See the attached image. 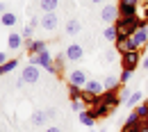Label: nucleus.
<instances>
[{"label":"nucleus","mask_w":148,"mask_h":132,"mask_svg":"<svg viewBox=\"0 0 148 132\" xmlns=\"http://www.w3.org/2000/svg\"><path fill=\"white\" fill-rule=\"evenodd\" d=\"M27 25H30V27H39V18H30Z\"/></svg>","instance_id":"nucleus-35"},{"label":"nucleus","mask_w":148,"mask_h":132,"mask_svg":"<svg viewBox=\"0 0 148 132\" xmlns=\"http://www.w3.org/2000/svg\"><path fill=\"white\" fill-rule=\"evenodd\" d=\"M130 39H132V46H134V50H141V48L148 43V32H146V27H139V30H134Z\"/></svg>","instance_id":"nucleus-9"},{"label":"nucleus","mask_w":148,"mask_h":132,"mask_svg":"<svg viewBox=\"0 0 148 132\" xmlns=\"http://www.w3.org/2000/svg\"><path fill=\"white\" fill-rule=\"evenodd\" d=\"M114 48H116L119 55H125V53H130V50H134L132 39H130V37H119L116 41H114Z\"/></svg>","instance_id":"nucleus-12"},{"label":"nucleus","mask_w":148,"mask_h":132,"mask_svg":"<svg viewBox=\"0 0 148 132\" xmlns=\"http://www.w3.org/2000/svg\"><path fill=\"white\" fill-rule=\"evenodd\" d=\"M71 109L73 112H84V109H89V105H87V100H84V96L82 98H77V100H71Z\"/></svg>","instance_id":"nucleus-22"},{"label":"nucleus","mask_w":148,"mask_h":132,"mask_svg":"<svg viewBox=\"0 0 148 132\" xmlns=\"http://www.w3.org/2000/svg\"><path fill=\"white\" fill-rule=\"evenodd\" d=\"M23 46H25L27 55H39V53L48 50V43H46V41H41V39H25V41H23Z\"/></svg>","instance_id":"nucleus-7"},{"label":"nucleus","mask_w":148,"mask_h":132,"mask_svg":"<svg viewBox=\"0 0 148 132\" xmlns=\"http://www.w3.org/2000/svg\"><path fill=\"white\" fill-rule=\"evenodd\" d=\"M103 87H105V91H107V89H116V91H119L123 84H121V80H119L116 75H107L105 80H103Z\"/></svg>","instance_id":"nucleus-18"},{"label":"nucleus","mask_w":148,"mask_h":132,"mask_svg":"<svg viewBox=\"0 0 148 132\" xmlns=\"http://www.w3.org/2000/svg\"><path fill=\"white\" fill-rule=\"evenodd\" d=\"M18 68V59H7L2 66H0V75H7V73H12V71H16Z\"/></svg>","instance_id":"nucleus-21"},{"label":"nucleus","mask_w":148,"mask_h":132,"mask_svg":"<svg viewBox=\"0 0 148 132\" xmlns=\"http://www.w3.org/2000/svg\"><path fill=\"white\" fill-rule=\"evenodd\" d=\"M139 103H141V94H139V91H132L130 98L125 100V105H128V107H137Z\"/></svg>","instance_id":"nucleus-28"},{"label":"nucleus","mask_w":148,"mask_h":132,"mask_svg":"<svg viewBox=\"0 0 148 132\" xmlns=\"http://www.w3.org/2000/svg\"><path fill=\"white\" fill-rule=\"evenodd\" d=\"M46 132H62L59 125H50V128H46Z\"/></svg>","instance_id":"nucleus-34"},{"label":"nucleus","mask_w":148,"mask_h":132,"mask_svg":"<svg viewBox=\"0 0 148 132\" xmlns=\"http://www.w3.org/2000/svg\"><path fill=\"white\" fill-rule=\"evenodd\" d=\"M39 77H41V68H39V66H34V64H27V66H23L21 80H23L25 84H34V82H39Z\"/></svg>","instance_id":"nucleus-4"},{"label":"nucleus","mask_w":148,"mask_h":132,"mask_svg":"<svg viewBox=\"0 0 148 132\" xmlns=\"http://www.w3.org/2000/svg\"><path fill=\"white\" fill-rule=\"evenodd\" d=\"M69 96H71V100H77V98L84 96V89L77 87V84H69Z\"/></svg>","instance_id":"nucleus-24"},{"label":"nucleus","mask_w":148,"mask_h":132,"mask_svg":"<svg viewBox=\"0 0 148 132\" xmlns=\"http://www.w3.org/2000/svg\"><path fill=\"white\" fill-rule=\"evenodd\" d=\"M80 30H82V25H80V21H77V18H69V21H66V34H69V37L80 34Z\"/></svg>","instance_id":"nucleus-17"},{"label":"nucleus","mask_w":148,"mask_h":132,"mask_svg":"<svg viewBox=\"0 0 148 132\" xmlns=\"http://www.w3.org/2000/svg\"><path fill=\"white\" fill-rule=\"evenodd\" d=\"M116 59H119V53H116V48H112V50H107V53H105V62H107V64L116 62Z\"/></svg>","instance_id":"nucleus-30"},{"label":"nucleus","mask_w":148,"mask_h":132,"mask_svg":"<svg viewBox=\"0 0 148 132\" xmlns=\"http://www.w3.org/2000/svg\"><path fill=\"white\" fill-rule=\"evenodd\" d=\"M77 118H80V123H82V125H87V128H93V125H96V121H98V118L93 116L91 109H84V112H80V114H77Z\"/></svg>","instance_id":"nucleus-16"},{"label":"nucleus","mask_w":148,"mask_h":132,"mask_svg":"<svg viewBox=\"0 0 148 132\" xmlns=\"http://www.w3.org/2000/svg\"><path fill=\"white\" fill-rule=\"evenodd\" d=\"M146 32H148V23H146Z\"/></svg>","instance_id":"nucleus-40"},{"label":"nucleus","mask_w":148,"mask_h":132,"mask_svg":"<svg viewBox=\"0 0 148 132\" xmlns=\"http://www.w3.org/2000/svg\"><path fill=\"white\" fill-rule=\"evenodd\" d=\"M119 91H121V89H119ZM119 91H116V89H107V91H103V94H100V103H105V105H110V107H119V105H121Z\"/></svg>","instance_id":"nucleus-10"},{"label":"nucleus","mask_w":148,"mask_h":132,"mask_svg":"<svg viewBox=\"0 0 148 132\" xmlns=\"http://www.w3.org/2000/svg\"><path fill=\"white\" fill-rule=\"evenodd\" d=\"M93 5H100V2H105V0H91Z\"/></svg>","instance_id":"nucleus-38"},{"label":"nucleus","mask_w":148,"mask_h":132,"mask_svg":"<svg viewBox=\"0 0 148 132\" xmlns=\"http://www.w3.org/2000/svg\"><path fill=\"white\" fill-rule=\"evenodd\" d=\"M130 94H132V91H128V89H123V87H121V91H119V98H121V103H125V100L130 98Z\"/></svg>","instance_id":"nucleus-33"},{"label":"nucleus","mask_w":148,"mask_h":132,"mask_svg":"<svg viewBox=\"0 0 148 132\" xmlns=\"http://www.w3.org/2000/svg\"><path fill=\"white\" fill-rule=\"evenodd\" d=\"M87 82H89V75H87V71H82V68H73V71L69 73V84H77V87L84 89Z\"/></svg>","instance_id":"nucleus-8"},{"label":"nucleus","mask_w":148,"mask_h":132,"mask_svg":"<svg viewBox=\"0 0 148 132\" xmlns=\"http://www.w3.org/2000/svg\"><path fill=\"white\" fill-rule=\"evenodd\" d=\"M116 18H119V5L110 2V5H105V7L100 9V21H103L105 25H114Z\"/></svg>","instance_id":"nucleus-5"},{"label":"nucleus","mask_w":148,"mask_h":132,"mask_svg":"<svg viewBox=\"0 0 148 132\" xmlns=\"http://www.w3.org/2000/svg\"><path fill=\"white\" fill-rule=\"evenodd\" d=\"M39 25H41V30H48V32L57 30V27H59V16H57V12L43 14V16L39 18Z\"/></svg>","instance_id":"nucleus-6"},{"label":"nucleus","mask_w":148,"mask_h":132,"mask_svg":"<svg viewBox=\"0 0 148 132\" xmlns=\"http://www.w3.org/2000/svg\"><path fill=\"white\" fill-rule=\"evenodd\" d=\"M30 64H34V66L48 71V73L59 75V71H57V66H55V59H53V55H50L48 50H43V53H39V55H30Z\"/></svg>","instance_id":"nucleus-1"},{"label":"nucleus","mask_w":148,"mask_h":132,"mask_svg":"<svg viewBox=\"0 0 148 132\" xmlns=\"http://www.w3.org/2000/svg\"><path fill=\"white\" fill-rule=\"evenodd\" d=\"M53 59H55V66H57V71L62 73V71H64V64L69 62V59H66V53H57V55H53Z\"/></svg>","instance_id":"nucleus-25"},{"label":"nucleus","mask_w":148,"mask_h":132,"mask_svg":"<svg viewBox=\"0 0 148 132\" xmlns=\"http://www.w3.org/2000/svg\"><path fill=\"white\" fill-rule=\"evenodd\" d=\"M89 132H98V130H89Z\"/></svg>","instance_id":"nucleus-41"},{"label":"nucleus","mask_w":148,"mask_h":132,"mask_svg":"<svg viewBox=\"0 0 148 132\" xmlns=\"http://www.w3.org/2000/svg\"><path fill=\"white\" fill-rule=\"evenodd\" d=\"M39 7H41L43 14H48V12H57L59 0H39Z\"/></svg>","instance_id":"nucleus-20"},{"label":"nucleus","mask_w":148,"mask_h":132,"mask_svg":"<svg viewBox=\"0 0 148 132\" xmlns=\"http://www.w3.org/2000/svg\"><path fill=\"white\" fill-rule=\"evenodd\" d=\"M119 16L123 18H134L139 16V2H130V0H119Z\"/></svg>","instance_id":"nucleus-2"},{"label":"nucleus","mask_w":148,"mask_h":132,"mask_svg":"<svg viewBox=\"0 0 148 132\" xmlns=\"http://www.w3.org/2000/svg\"><path fill=\"white\" fill-rule=\"evenodd\" d=\"M116 39H119L116 27H114V25H107V27H105V41H112V43H114Z\"/></svg>","instance_id":"nucleus-27"},{"label":"nucleus","mask_w":148,"mask_h":132,"mask_svg":"<svg viewBox=\"0 0 148 132\" xmlns=\"http://www.w3.org/2000/svg\"><path fill=\"white\" fill-rule=\"evenodd\" d=\"M84 91L91 96H100L105 91V87H103V82H98V80H89L87 84H84Z\"/></svg>","instance_id":"nucleus-14"},{"label":"nucleus","mask_w":148,"mask_h":132,"mask_svg":"<svg viewBox=\"0 0 148 132\" xmlns=\"http://www.w3.org/2000/svg\"><path fill=\"white\" fill-rule=\"evenodd\" d=\"M53 116H55V109H46V112L39 109V112L32 114V123H34V125H43V123H46L48 118H53Z\"/></svg>","instance_id":"nucleus-13"},{"label":"nucleus","mask_w":148,"mask_h":132,"mask_svg":"<svg viewBox=\"0 0 148 132\" xmlns=\"http://www.w3.org/2000/svg\"><path fill=\"white\" fill-rule=\"evenodd\" d=\"M139 121H141V118H139V116H137V112L132 109V112L128 114V118H125V125H123V128H134Z\"/></svg>","instance_id":"nucleus-29"},{"label":"nucleus","mask_w":148,"mask_h":132,"mask_svg":"<svg viewBox=\"0 0 148 132\" xmlns=\"http://www.w3.org/2000/svg\"><path fill=\"white\" fill-rule=\"evenodd\" d=\"M141 66H144V68L148 71V55H144V59H141Z\"/></svg>","instance_id":"nucleus-36"},{"label":"nucleus","mask_w":148,"mask_h":132,"mask_svg":"<svg viewBox=\"0 0 148 132\" xmlns=\"http://www.w3.org/2000/svg\"><path fill=\"white\" fill-rule=\"evenodd\" d=\"M5 62H7V55H5V53H0V66H2Z\"/></svg>","instance_id":"nucleus-37"},{"label":"nucleus","mask_w":148,"mask_h":132,"mask_svg":"<svg viewBox=\"0 0 148 132\" xmlns=\"http://www.w3.org/2000/svg\"><path fill=\"white\" fill-rule=\"evenodd\" d=\"M132 73H134V71H130V68H123V71H121V75H119V80H121V84H125V82H130V77H132Z\"/></svg>","instance_id":"nucleus-31"},{"label":"nucleus","mask_w":148,"mask_h":132,"mask_svg":"<svg viewBox=\"0 0 148 132\" xmlns=\"http://www.w3.org/2000/svg\"><path fill=\"white\" fill-rule=\"evenodd\" d=\"M7 46H9L12 50H18L21 46H23V37H21L18 32H12V34L7 37Z\"/></svg>","instance_id":"nucleus-19"},{"label":"nucleus","mask_w":148,"mask_h":132,"mask_svg":"<svg viewBox=\"0 0 148 132\" xmlns=\"http://www.w3.org/2000/svg\"><path fill=\"white\" fill-rule=\"evenodd\" d=\"M134 112H137V116H139V118H148V98L134 107Z\"/></svg>","instance_id":"nucleus-26"},{"label":"nucleus","mask_w":148,"mask_h":132,"mask_svg":"<svg viewBox=\"0 0 148 132\" xmlns=\"http://www.w3.org/2000/svg\"><path fill=\"white\" fill-rule=\"evenodd\" d=\"M139 62H141V50H130L125 55H121V66H123V68L134 71V68L139 66Z\"/></svg>","instance_id":"nucleus-3"},{"label":"nucleus","mask_w":148,"mask_h":132,"mask_svg":"<svg viewBox=\"0 0 148 132\" xmlns=\"http://www.w3.org/2000/svg\"><path fill=\"white\" fill-rule=\"evenodd\" d=\"M32 32H34V27H30V25H27V27H23V32H21L23 41H25V39H32Z\"/></svg>","instance_id":"nucleus-32"},{"label":"nucleus","mask_w":148,"mask_h":132,"mask_svg":"<svg viewBox=\"0 0 148 132\" xmlns=\"http://www.w3.org/2000/svg\"><path fill=\"white\" fill-rule=\"evenodd\" d=\"M130 2H139V0H130Z\"/></svg>","instance_id":"nucleus-39"},{"label":"nucleus","mask_w":148,"mask_h":132,"mask_svg":"<svg viewBox=\"0 0 148 132\" xmlns=\"http://www.w3.org/2000/svg\"><path fill=\"white\" fill-rule=\"evenodd\" d=\"M64 53H66V59H69V62H80V59L84 57V48H82L80 43H71Z\"/></svg>","instance_id":"nucleus-11"},{"label":"nucleus","mask_w":148,"mask_h":132,"mask_svg":"<svg viewBox=\"0 0 148 132\" xmlns=\"http://www.w3.org/2000/svg\"><path fill=\"white\" fill-rule=\"evenodd\" d=\"M16 14H12V12H5V14H0V23L2 25H7V27H12V25H16Z\"/></svg>","instance_id":"nucleus-23"},{"label":"nucleus","mask_w":148,"mask_h":132,"mask_svg":"<svg viewBox=\"0 0 148 132\" xmlns=\"http://www.w3.org/2000/svg\"><path fill=\"white\" fill-rule=\"evenodd\" d=\"M89 109L93 112V116H96V118H105V116H110V114H112V109H114V107L105 105V103H98L96 107H89Z\"/></svg>","instance_id":"nucleus-15"}]
</instances>
